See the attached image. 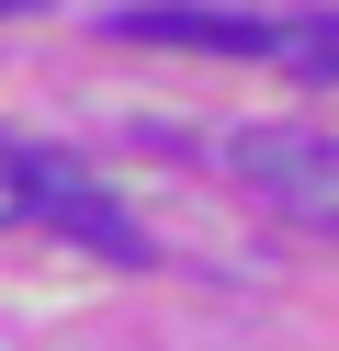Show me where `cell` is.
<instances>
[{
    "label": "cell",
    "instance_id": "obj_1",
    "mask_svg": "<svg viewBox=\"0 0 339 351\" xmlns=\"http://www.w3.org/2000/svg\"><path fill=\"white\" fill-rule=\"evenodd\" d=\"M226 159H238V182L260 193L271 215L339 238V136H316V125H249Z\"/></svg>",
    "mask_w": 339,
    "mask_h": 351
},
{
    "label": "cell",
    "instance_id": "obj_2",
    "mask_svg": "<svg viewBox=\"0 0 339 351\" xmlns=\"http://www.w3.org/2000/svg\"><path fill=\"white\" fill-rule=\"evenodd\" d=\"M34 215H45V227H68L79 250H102V261H147V227H136V215L113 204L79 159H57V147H34Z\"/></svg>",
    "mask_w": 339,
    "mask_h": 351
},
{
    "label": "cell",
    "instance_id": "obj_3",
    "mask_svg": "<svg viewBox=\"0 0 339 351\" xmlns=\"http://www.w3.org/2000/svg\"><path fill=\"white\" fill-rule=\"evenodd\" d=\"M113 34H147V46H226V57H271L260 12H215V0H136V12H113Z\"/></svg>",
    "mask_w": 339,
    "mask_h": 351
},
{
    "label": "cell",
    "instance_id": "obj_4",
    "mask_svg": "<svg viewBox=\"0 0 339 351\" xmlns=\"http://www.w3.org/2000/svg\"><path fill=\"white\" fill-rule=\"evenodd\" d=\"M271 57H283L294 80H339V12H294V23L271 34Z\"/></svg>",
    "mask_w": 339,
    "mask_h": 351
},
{
    "label": "cell",
    "instance_id": "obj_5",
    "mask_svg": "<svg viewBox=\"0 0 339 351\" xmlns=\"http://www.w3.org/2000/svg\"><path fill=\"white\" fill-rule=\"evenodd\" d=\"M12 215H34V147L0 136V227H12Z\"/></svg>",
    "mask_w": 339,
    "mask_h": 351
},
{
    "label": "cell",
    "instance_id": "obj_6",
    "mask_svg": "<svg viewBox=\"0 0 339 351\" xmlns=\"http://www.w3.org/2000/svg\"><path fill=\"white\" fill-rule=\"evenodd\" d=\"M0 12H34V0H0Z\"/></svg>",
    "mask_w": 339,
    "mask_h": 351
}]
</instances>
